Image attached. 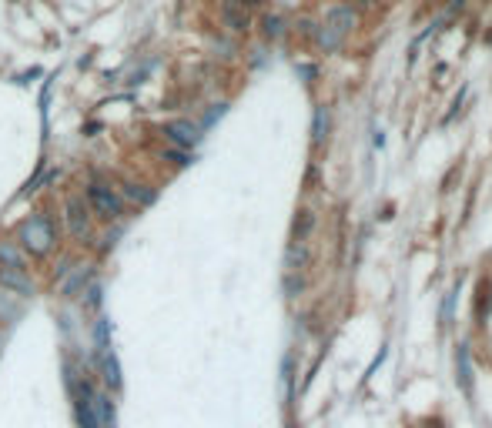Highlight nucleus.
Masks as SVG:
<instances>
[{"instance_id":"nucleus-1","label":"nucleus","mask_w":492,"mask_h":428,"mask_svg":"<svg viewBox=\"0 0 492 428\" xmlns=\"http://www.w3.org/2000/svg\"><path fill=\"white\" fill-rule=\"evenodd\" d=\"M54 241H57V231H54V221L47 218V214L27 218L24 225H20V231H17V244H20L27 254H34V258L51 254Z\"/></svg>"},{"instance_id":"nucleus-2","label":"nucleus","mask_w":492,"mask_h":428,"mask_svg":"<svg viewBox=\"0 0 492 428\" xmlns=\"http://www.w3.org/2000/svg\"><path fill=\"white\" fill-rule=\"evenodd\" d=\"M352 27H355V11L348 4H335V7L328 11L325 24L318 27V44H322L325 51H335L341 40L352 34Z\"/></svg>"},{"instance_id":"nucleus-3","label":"nucleus","mask_w":492,"mask_h":428,"mask_svg":"<svg viewBox=\"0 0 492 428\" xmlns=\"http://www.w3.org/2000/svg\"><path fill=\"white\" fill-rule=\"evenodd\" d=\"M88 208H90V214L101 218V221H117V218L124 214L121 194H117L111 184H104V181H90L88 184Z\"/></svg>"},{"instance_id":"nucleus-4","label":"nucleus","mask_w":492,"mask_h":428,"mask_svg":"<svg viewBox=\"0 0 492 428\" xmlns=\"http://www.w3.org/2000/svg\"><path fill=\"white\" fill-rule=\"evenodd\" d=\"M64 221H67V231L74 238H88L90 234V208L84 201V194H71L64 201Z\"/></svg>"},{"instance_id":"nucleus-5","label":"nucleus","mask_w":492,"mask_h":428,"mask_svg":"<svg viewBox=\"0 0 492 428\" xmlns=\"http://www.w3.org/2000/svg\"><path fill=\"white\" fill-rule=\"evenodd\" d=\"M161 134L175 148H181V151H191L198 141H201V127L198 124H191V121H168V124L161 127Z\"/></svg>"},{"instance_id":"nucleus-6","label":"nucleus","mask_w":492,"mask_h":428,"mask_svg":"<svg viewBox=\"0 0 492 428\" xmlns=\"http://www.w3.org/2000/svg\"><path fill=\"white\" fill-rule=\"evenodd\" d=\"M74 412H77V425L81 428H98V415H94V391H90L88 381H84L81 391H77Z\"/></svg>"},{"instance_id":"nucleus-7","label":"nucleus","mask_w":492,"mask_h":428,"mask_svg":"<svg viewBox=\"0 0 492 428\" xmlns=\"http://www.w3.org/2000/svg\"><path fill=\"white\" fill-rule=\"evenodd\" d=\"M221 17H225V24L235 30V34H245L248 27H252V17H248V7H241L238 0H225V7H221Z\"/></svg>"},{"instance_id":"nucleus-8","label":"nucleus","mask_w":492,"mask_h":428,"mask_svg":"<svg viewBox=\"0 0 492 428\" xmlns=\"http://www.w3.org/2000/svg\"><path fill=\"white\" fill-rule=\"evenodd\" d=\"M308 261H312L308 244H302V241H291L288 254H285V268H288V275H302L305 268H308Z\"/></svg>"},{"instance_id":"nucleus-9","label":"nucleus","mask_w":492,"mask_h":428,"mask_svg":"<svg viewBox=\"0 0 492 428\" xmlns=\"http://www.w3.org/2000/svg\"><path fill=\"white\" fill-rule=\"evenodd\" d=\"M312 231H315V214L308 211V208H302V211L295 214V225H291V238L302 241V244H305V238H312Z\"/></svg>"},{"instance_id":"nucleus-10","label":"nucleus","mask_w":492,"mask_h":428,"mask_svg":"<svg viewBox=\"0 0 492 428\" xmlns=\"http://www.w3.org/2000/svg\"><path fill=\"white\" fill-rule=\"evenodd\" d=\"M24 268H0V285H7V288L13 291H20V295H30V281H27L24 275H20Z\"/></svg>"},{"instance_id":"nucleus-11","label":"nucleus","mask_w":492,"mask_h":428,"mask_svg":"<svg viewBox=\"0 0 492 428\" xmlns=\"http://www.w3.org/2000/svg\"><path fill=\"white\" fill-rule=\"evenodd\" d=\"M104 381L111 385V388H121V368H117V358L111 352H104Z\"/></svg>"},{"instance_id":"nucleus-12","label":"nucleus","mask_w":492,"mask_h":428,"mask_svg":"<svg viewBox=\"0 0 492 428\" xmlns=\"http://www.w3.org/2000/svg\"><path fill=\"white\" fill-rule=\"evenodd\" d=\"M262 34H265L268 40H278L281 34H285V20H281L278 13H268L265 20H262Z\"/></svg>"},{"instance_id":"nucleus-13","label":"nucleus","mask_w":492,"mask_h":428,"mask_svg":"<svg viewBox=\"0 0 492 428\" xmlns=\"http://www.w3.org/2000/svg\"><path fill=\"white\" fill-rule=\"evenodd\" d=\"M328 138V107H318L315 111V124H312V141L322 144Z\"/></svg>"},{"instance_id":"nucleus-14","label":"nucleus","mask_w":492,"mask_h":428,"mask_svg":"<svg viewBox=\"0 0 492 428\" xmlns=\"http://www.w3.org/2000/svg\"><path fill=\"white\" fill-rule=\"evenodd\" d=\"M124 194L131 198V201H138V204H151L154 201V191H148L144 184H131V181L124 184Z\"/></svg>"},{"instance_id":"nucleus-15","label":"nucleus","mask_w":492,"mask_h":428,"mask_svg":"<svg viewBox=\"0 0 492 428\" xmlns=\"http://www.w3.org/2000/svg\"><path fill=\"white\" fill-rule=\"evenodd\" d=\"M0 261H4L7 268H20V251L13 248L11 241H4V244H0Z\"/></svg>"},{"instance_id":"nucleus-16","label":"nucleus","mask_w":492,"mask_h":428,"mask_svg":"<svg viewBox=\"0 0 492 428\" xmlns=\"http://www.w3.org/2000/svg\"><path fill=\"white\" fill-rule=\"evenodd\" d=\"M302 291H305V278L302 275H285V295L295 298V295H302Z\"/></svg>"},{"instance_id":"nucleus-17","label":"nucleus","mask_w":492,"mask_h":428,"mask_svg":"<svg viewBox=\"0 0 492 428\" xmlns=\"http://www.w3.org/2000/svg\"><path fill=\"white\" fill-rule=\"evenodd\" d=\"M459 381H462V388H469V352L466 348H459Z\"/></svg>"},{"instance_id":"nucleus-18","label":"nucleus","mask_w":492,"mask_h":428,"mask_svg":"<svg viewBox=\"0 0 492 428\" xmlns=\"http://www.w3.org/2000/svg\"><path fill=\"white\" fill-rule=\"evenodd\" d=\"M455 302H459V288H452L449 302L442 304V321H445V325H449V321H452V315H455Z\"/></svg>"},{"instance_id":"nucleus-19","label":"nucleus","mask_w":492,"mask_h":428,"mask_svg":"<svg viewBox=\"0 0 492 428\" xmlns=\"http://www.w3.org/2000/svg\"><path fill=\"white\" fill-rule=\"evenodd\" d=\"M164 157H168V161H175V164H181V167H184V164H191L188 151H181V148H171V151H164Z\"/></svg>"},{"instance_id":"nucleus-20","label":"nucleus","mask_w":492,"mask_h":428,"mask_svg":"<svg viewBox=\"0 0 492 428\" xmlns=\"http://www.w3.org/2000/svg\"><path fill=\"white\" fill-rule=\"evenodd\" d=\"M241 7H248V11H252V7H262V4H265V0H238Z\"/></svg>"}]
</instances>
